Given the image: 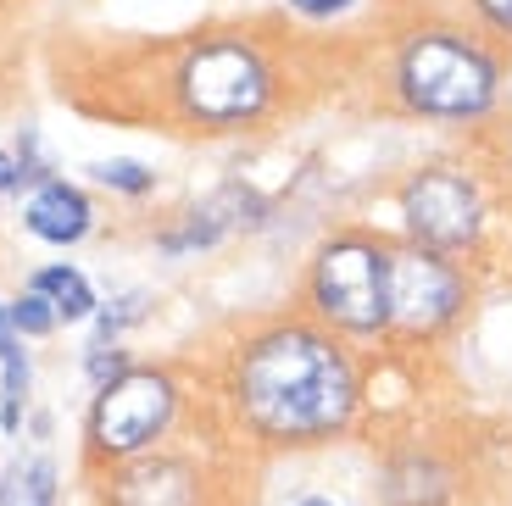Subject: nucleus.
<instances>
[{"label":"nucleus","instance_id":"f8f14e48","mask_svg":"<svg viewBox=\"0 0 512 506\" xmlns=\"http://www.w3.org/2000/svg\"><path fill=\"white\" fill-rule=\"evenodd\" d=\"M23 395H28V356L12 334V317L0 306V429L17 434L23 423Z\"/></svg>","mask_w":512,"mask_h":506},{"label":"nucleus","instance_id":"aec40b11","mask_svg":"<svg viewBox=\"0 0 512 506\" xmlns=\"http://www.w3.org/2000/svg\"><path fill=\"white\" fill-rule=\"evenodd\" d=\"M295 12H307V17H334V12H346L351 0H290Z\"/></svg>","mask_w":512,"mask_h":506},{"label":"nucleus","instance_id":"423d86ee","mask_svg":"<svg viewBox=\"0 0 512 506\" xmlns=\"http://www.w3.org/2000/svg\"><path fill=\"white\" fill-rule=\"evenodd\" d=\"M468 306V279L457 262L423 245H390V273H384V334L396 340H440Z\"/></svg>","mask_w":512,"mask_h":506},{"label":"nucleus","instance_id":"20e7f679","mask_svg":"<svg viewBox=\"0 0 512 506\" xmlns=\"http://www.w3.org/2000/svg\"><path fill=\"white\" fill-rule=\"evenodd\" d=\"M179 106L190 123L223 128V123H251L273 101V73L256 45L245 39H201L179 62Z\"/></svg>","mask_w":512,"mask_h":506},{"label":"nucleus","instance_id":"4468645a","mask_svg":"<svg viewBox=\"0 0 512 506\" xmlns=\"http://www.w3.org/2000/svg\"><path fill=\"white\" fill-rule=\"evenodd\" d=\"M34 295H45V306H51L56 317H67V323L95 312L90 284H84V273H73V267H39V273H34Z\"/></svg>","mask_w":512,"mask_h":506},{"label":"nucleus","instance_id":"f257e3e1","mask_svg":"<svg viewBox=\"0 0 512 506\" xmlns=\"http://www.w3.org/2000/svg\"><path fill=\"white\" fill-rule=\"evenodd\" d=\"M229 406L251 440L318 445L346 434L362 406L357 362L318 323H273L251 334L229 362Z\"/></svg>","mask_w":512,"mask_h":506},{"label":"nucleus","instance_id":"2eb2a0df","mask_svg":"<svg viewBox=\"0 0 512 506\" xmlns=\"http://www.w3.org/2000/svg\"><path fill=\"white\" fill-rule=\"evenodd\" d=\"M6 317H12L17 334H51V329H56V312L45 306V295H34V290L17 295V301L6 306Z\"/></svg>","mask_w":512,"mask_h":506},{"label":"nucleus","instance_id":"39448f33","mask_svg":"<svg viewBox=\"0 0 512 506\" xmlns=\"http://www.w3.org/2000/svg\"><path fill=\"white\" fill-rule=\"evenodd\" d=\"M384 273H390V245L373 234H334L318 245L307 273L312 312L340 334H384Z\"/></svg>","mask_w":512,"mask_h":506},{"label":"nucleus","instance_id":"9b49d317","mask_svg":"<svg viewBox=\"0 0 512 506\" xmlns=\"http://www.w3.org/2000/svg\"><path fill=\"white\" fill-rule=\"evenodd\" d=\"M28 228L51 245H73V240L90 234V201L78 190H67L62 178H51V184L28 201Z\"/></svg>","mask_w":512,"mask_h":506},{"label":"nucleus","instance_id":"0eeeda50","mask_svg":"<svg viewBox=\"0 0 512 506\" xmlns=\"http://www.w3.org/2000/svg\"><path fill=\"white\" fill-rule=\"evenodd\" d=\"M401 217H407L412 245L423 251H468L485 228V201H479V184L468 173H451V167H423L401 184Z\"/></svg>","mask_w":512,"mask_h":506},{"label":"nucleus","instance_id":"4be33fe9","mask_svg":"<svg viewBox=\"0 0 512 506\" xmlns=\"http://www.w3.org/2000/svg\"><path fill=\"white\" fill-rule=\"evenodd\" d=\"M301 506H334V501H323V495H307V501H301Z\"/></svg>","mask_w":512,"mask_h":506},{"label":"nucleus","instance_id":"f03ea898","mask_svg":"<svg viewBox=\"0 0 512 506\" xmlns=\"http://www.w3.org/2000/svg\"><path fill=\"white\" fill-rule=\"evenodd\" d=\"M396 89L423 117H479L496 101V62L468 34L423 28L396 56Z\"/></svg>","mask_w":512,"mask_h":506},{"label":"nucleus","instance_id":"6ab92c4d","mask_svg":"<svg viewBox=\"0 0 512 506\" xmlns=\"http://www.w3.org/2000/svg\"><path fill=\"white\" fill-rule=\"evenodd\" d=\"M140 312H145V301H140V295H128V301H117V312H101V334H117L123 323H134Z\"/></svg>","mask_w":512,"mask_h":506},{"label":"nucleus","instance_id":"1a4fd4ad","mask_svg":"<svg viewBox=\"0 0 512 506\" xmlns=\"http://www.w3.org/2000/svg\"><path fill=\"white\" fill-rule=\"evenodd\" d=\"M384 506H451L457 501V468L435 445H396L379 468Z\"/></svg>","mask_w":512,"mask_h":506},{"label":"nucleus","instance_id":"6e6552de","mask_svg":"<svg viewBox=\"0 0 512 506\" xmlns=\"http://www.w3.org/2000/svg\"><path fill=\"white\" fill-rule=\"evenodd\" d=\"M95 495L101 506H218V484L201 456L162 451V445L106 468Z\"/></svg>","mask_w":512,"mask_h":506},{"label":"nucleus","instance_id":"dca6fc26","mask_svg":"<svg viewBox=\"0 0 512 506\" xmlns=\"http://www.w3.org/2000/svg\"><path fill=\"white\" fill-rule=\"evenodd\" d=\"M95 178H101V184H112V190H128V195H145L156 184L140 162H101V167H95Z\"/></svg>","mask_w":512,"mask_h":506},{"label":"nucleus","instance_id":"412c9836","mask_svg":"<svg viewBox=\"0 0 512 506\" xmlns=\"http://www.w3.org/2000/svg\"><path fill=\"white\" fill-rule=\"evenodd\" d=\"M17 184H23V173H17V162L6 151H0V195H12Z\"/></svg>","mask_w":512,"mask_h":506},{"label":"nucleus","instance_id":"a211bd4d","mask_svg":"<svg viewBox=\"0 0 512 506\" xmlns=\"http://www.w3.org/2000/svg\"><path fill=\"white\" fill-rule=\"evenodd\" d=\"M474 6H479V17H485L501 39H512V0H474Z\"/></svg>","mask_w":512,"mask_h":506},{"label":"nucleus","instance_id":"9d476101","mask_svg":"<svg viewBox=\"0 0 512 506\" xmlns=\"http://www.w3.org/2000/svg\"><path fill=\"white\" fill-rule=\"evenodd\" d=\"M240 223H262V201H256L251 190H240V184H229V190H218L212 201H201L195 212H184V228L162 234V251H195V245H212V240H223V234L240 228Z\"/></svg>","mask_w":512,"mask_h":506},{"label":"nucleus","instance_id":"f3484780","mask_svg":"<svg viewBox=\"0 0 512 506\" xmlns=\"http://www.w3.org/2000/svg\"><path fill=\"white\" fill-rule=\"evenodd\" d=\"M123 373H128V356H123V351H106V345H95V351H90V379H95V390L117 384Z\"/></svg>","mask_w":512,"mask_h":506},{"label":"nucleus","instance_id":"7ed1b4c3","mask_svg":"<svg viewBox=\"0 0 512 506\" xmlns=\"http://www.w3.org/2000/svg\"><path fill=\"white\" fill-rule=\"evenodd\" d=\"M179 418V379L167 367H128L117 384L95 390V406L84 418V462L95 473L134 462L156 451Z\"/></svg>","mask_w":512,"mask_h":506},{"label":"nucleus","instance_id":"ddd939ff","mask_svg":"<svg viewBox=\"0 0 512 506\" xmlns=\"http://www.w3.org/2000/svg\"><path fill=\"white\" fill-rule=\"evenodd\" d=\"M0 506H56L51 456H23V462L0 473Z\"/></svg>","mask_w":512,"mask_h":506}]
</instances>
